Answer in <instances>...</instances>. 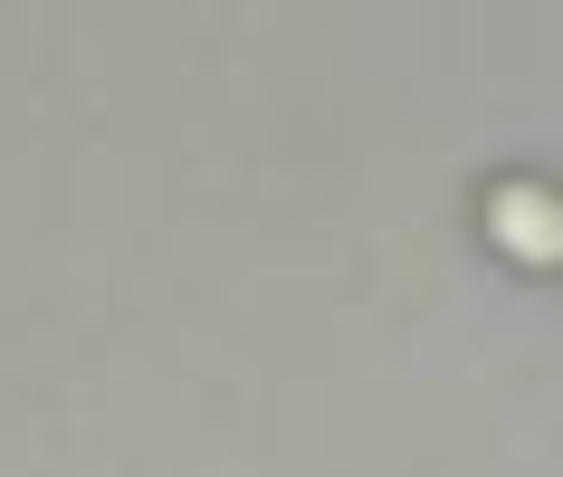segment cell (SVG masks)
I'll use <instances>...</instances> for the list:
<instances>
[{
    "label": "cell",
    "mask_w": 563,
    "mask_h": 477,
    "mask_svg": "<svg viewBox=\"0 0 563 477\" xmlns=\"http://www.w3.org/2000/svg\"><path fill=\"white\" fill-rule=\"evenodd\" d=\"M487 230L506 248H526V258H563V201L544 181H497L487 191Z\"/></svg>",
    "instance_id": "1"
}]
</instances>
